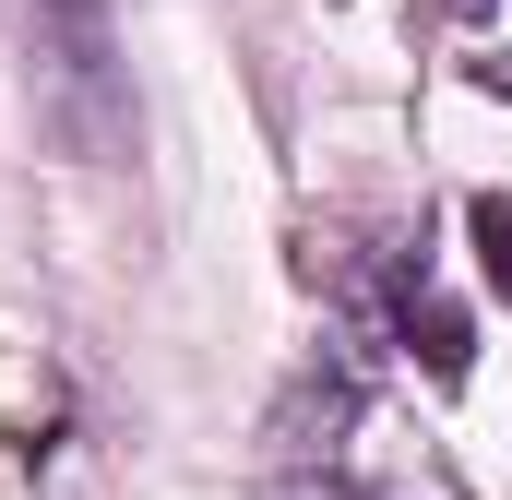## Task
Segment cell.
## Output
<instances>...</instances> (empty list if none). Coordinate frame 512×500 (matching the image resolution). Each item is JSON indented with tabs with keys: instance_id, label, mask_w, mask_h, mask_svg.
<instances>
[{
	"instance_id": "cell-1",
	"label": "cell",
	"mask_w": 512,
	"mask_h": 500,
	"mask_svg": "<svg viewBox=\"0 0 512 500\" xmlns=\"http://www.w3.org/2000/svg\"><path fill=\"white\" fill-rule=\"evenodd\" d=\"M24 48V108L60 155L108 167L131 155V72H120V12L108 0H0Z\"/></svg>"
},
{
	"instance_id": "cell-2",
	"label": "cell",
	"mask_w": 512,
	"mask_h": 500,
	"mask_svg": "<svg viewBox=\"0 0 512 500\" xmlns=\"http://www.w3.org/2000/svg\"><path fill=\"white\" fill-rule=\"evenodd\" d=\"M358 405H370V358H358V334H322L298 381L274 393V417H262V441H274V465H334V441L358 429Z\"/></svg>"
},
{
	"instance_id": "cell-3",
	"label": "cell",
	"mask_w": 512,
	"mask_h": 500,
	"mask_svg": "<svg viewBox=\"0 0 512 500\" xmlns=\"http://www.w3.org/2000/svg\"><path fill=\"white\" fill-rule=\"evenodd\" d=\"M370 310H382V334H393V346H405L429 381H465V370H477V334H465V310L429 286V250H382Z\"/></svg>"
},
{
	"instance_id": "cell-4",
	"label": "cell",
	"mask_w": 512,
	"mask_h": 500,
	"mask_svg": "<svg viewBox=\"0 0 512 500\" xmlns=\"http://www.w3.org/2000/svg\"><path fill=\"white\" fill-rule=\"evenodd\" d=\"M465 239H477L489 298H512V191H477V203H465Z\"/></svg>"
},
{
	"instance_id": "cell-5",
	"label": "cell",
	"mask_w": 512,
	"mask_h": 500,
	"mask_svg": "<svg viewBox=\"0 0 512 500\" xmlns=\"http://www.w3.org/2000/svg\"><path fill=\"white\" fill-rule=\"evenodd\" d=\"M262 500H382V489H370V477H346V465H274Z\"/></svg>"
},
{
	"instance_id": "cell-6",
	"label": "cell",
	"mask_w": 512,
	"mask_h": 500,
	"mask_svg": "<svg viewBox=\"0 0 512 500\" xmlns=\"http://www.w3.org/2000/svg\"><path fill=\"white\" fill-rule=\"evenodd\" d=\"M477 84H489V96H512V48H489V60H477Z\"/></svg>"
},
{
	"instance_id": "cell-7",
	"label": "cell",
	"mask_w": 512,
	"mask_h": 500,
	"mask_svg": "<svg viewBox=\"0 0 512 500\" xmlns=\"http://www.w3.org/2000/svg\"><path fill=\"white\" fill-rule=\"evenodd\" d=\"M429 12H477V0H429Z\"/></svg>"
}]
</instances>
